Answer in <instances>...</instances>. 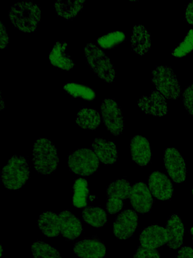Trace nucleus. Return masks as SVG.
<instances>
[{"label":"nucleus","mask_w":193,"mask_h":258,"mask_svg":"<svg viewBox=\"0 0 193 258\" xmlns=\"http://www.w3.org/2000/svg\"><path fill=\"white\" fill-rule=\"evenodd\" d=\"M9 16L16 28L24 32H33L40 21L41 9L32 1H22L11 7Z\"/></svg>","instance_id":"nucleus-1"},{"label":"nucleus","mask_w":193,"mask_h":258,"mask_svg":"<svg viewBox=\"0 0 193 258\" xmlns=\"http://www.w3.org/2000/svg\"><path fill=\"white\" fill-rule=\"evenodd\" d=\"M28 160L23 156H12L3 167L1 183L8 190H14L23 187L30 176Z\"/></svg>","instance_id":"nucleus-2"},{"label":"nucleus","mask_w":193,"mask_h":258,"mask_svg":"<svg viewBox=\"0 0 193 258\" xmlns=\"http://www.w3.org/2000/svg\"><path fill=\"white\" fill-rule=\"evenodd\" d=\"M57 151L54 144L46 138H39L35 142L32 162L39 174L47 175L56 169L59 162Z\"/></svg>","instance_id":"nucleus-3"},{"label":"nucleus","mask_w":193,"mask_h":258,"mask_svg":"<svg viewBox=\"0 0 193 258\" xmlns=\"http://www.w3.org/2000/svg\"><path fill=\"white\" fill-rule=\"evenodd\" d=\"M85 59L93 72L108 83H112L116 76L110 58L95 44L88 43L84 47Z\"/></svg>","instance_id":"nucleus-4"},{"label":"nucleus","mask_w":193,"mask_h":258,"mask_svg":"<svg viewBox=\"0 0 193 258\" xmlns=\"http://www.w3.org/2000/svg\"><path fill=\"white\" fill-rule=\"evenodd\" d=\"M151 82L156 90L168 99H178L181 87L172 68L169 66H156L152 72Z\"/></svg>","instance_id":"nucleus-5"},{"label":"nucleus","mask_w":193,"mask_h":258,"mask_svg":"<svg viewBox=\"0 0 193 258\" xmlns=\"http://www.w3.org/2000/svg\"><path fill=\"white\" fill-rule=\"evenodd\" d=\"M99 166V160L91 149L78 148L70 152L68 156V166L76 175H90Z\"/></svg>","instance_id":"nucleus-6"},{"label":"nucleus","mask_w":193,"mask_h":258,"mask_svg":"<svg viewBox=\"0 0 193 258\" xmlns=\"http://www.w3.org/2000/svg\"><path fill=\"white\" fill-rule=\"evenodd\" d=\"M56 236H62L68 240L78 237L83 229L80 219L69 210H65L58 213L54 212Z\"/></svg>","instance_id":"nucleus-7"},{"label":"nucleus","mask_w":193,"mask_h":258,"mask_svg":"<svg viewBox=\"0 0 193 258\" xmlns=\"http://www.w3.org/2000/svg\"><path fill=\"white\" fill-rule=\"evenodd\" d=\"M132 186L125 179L112 181L107 188L106 210L110 214H115L123 207L124 201L129 198Z\"/></svg>","instance_id":"nucleus-8"},{"label":"nucleus","mask_w":193,"mask_h":258,"mask_svg":"<svg viewBox=\"0 0 193 258\" xmlns=\"http://www.w3.org/2000/svg\"><path fill=\"white\" fill-rule=\"evenodd\" d=\"M101 111L102 120L107 130L113 135H121L124 128L123 116L120 107L115 100L104 99L101 105Z\"/></svg>","instance_id":"nucleus-9"},{"label":"nucleus","mask_w":193,"mask_h":258,"mask_svg":"<svg viewBox=\"0 0 193 258\" xmlns=\"http://www.w3.org/2000/svg\"><path fill=\"white\" fill-rule=\"evenodd\" d=\"M164 163L167 174L173 182L180 183L185 180L186 173L185 162L177 149L173 148L165 149Z\"/></svg>","instance_id":"nucleus-10"},{"label":"nucleus","mask_w":193,"mask_h":258,"mask_svg":"<svg viewBox=\"0 0 193 258\" xmlns=\"http://www.w3.org/2000/svg\"><path fill=\"white\" fill-rule=\"evenodd\" d=\"M138 224V216L131 209L122 211L116 217L113 224L115 236L119 239H126L131 237Z\"/></svg>","instance_id":"nucleus-11"},{"label":"nucleus","mask_w":193,"mask_h":258,"mask_svg":"<svg viewBox=\"0 0 193 258\" xmlns=\"http://www.w3.org/2000/svg\"><path fill=\"white\" fill-rule=\"evenodd\" d=\"M129 199L132 207L139 214L148 213L151 209L153 203L152 194L143 182L135 183L132 186Z\"/></svg>","instance_id":"nucleus-12"},{"label":"nucleus","mask_w":193,"mask_h":258,"mask_svg":"<svg viewBox=\"0 0 193 258\" xmlns=\"http://www.w3.org/2000/svg\"><path fill=\"white\" fill-rule=\"evenodd\" d=\"M149 189L153 197L159 200H169L173 194V187L170 180L160 171L153 172L148 180Z\"/></svg>","instance_id":"nucleus-13"},{"label":"nucleus","mask_w":193,"mask_h":258,"mask_svg":"<svg viewBox=\"0 0 193 258\" xmlns=\"http://www.w3.org/2000/svg\"><path fill=\"white\" fill-rule=\"evenodd\" d=\"M73 251L80 258H103L106 248L104 242L96 237H92L76 242Z\"/></svg>","instance_id":"nucleus-14"},{"label":"nucleus","mask_w":193,"mask_h":258,"mask_svg":"<svg viewBox=\"0 0 193 258\" xmlns=\"http://www.w3.org/2000/svg\"><path fill=\"white\" fill-rule=\"evenodd\" d=\"M137 104L145 113L161 116L167 114L168 109L164 96L157 90H152L149 96H143Z\"/></svg>","instance_id":"nucleus-15"},{"label":"nucleus","mask_w":193,"mask_h":258,"mask_svg":"<svg viewBox=\"0 0 193 258\" xmlns=\"http://www.w3.org/2000/svg\"><path fill=\"white\" fill-rule=\"evenodd\" d=\"M168 236L166 230L162 226L152 225L144 228L139 236L141 246L150 248H158L167 243Z\"/></svg>","instance_id":"nucleus-16"},{"label":"nucleus","mask_w":193,"mask_h":258,"mask_svg":"<svg viewBox=\"0 0 193 258\" xmlns=\"http://www.w3.org/2000/svg\"><path fill=\"white\" fill-rule=\"evenodd\" d=\"M130 146L131 159L134 162L141 167L149 164L151 152L149 142L146 138L140 135L133 137Z\"/></svg>","instance_id":"nucleus-17"},{"label":"nucleus","mask_w":193,"mask_h":258,"mask_svg":"<svg viewBox=\"0 0 193 258\" xmlns=\"http://www.w3.org/2000/svg\"><path fill=\"white\" fill-rule=\"evenodd\" d=\"M91 150L99 160L105 165L112 164L118 160V153L114 142L102 138H95Z\"/></svg>","instance_id":"nucleus-18"},{"label":"nucleus","mask_w":193,"mask_h":258,"mask_svg":"<svg viewBox=\"0 0 193 258\" xmlns=\"http://www.w3.org/2000/svg\"><path fill=\"white\" fill-rule=\"evenodd\" d=\"M165 229L168 236L167 246L173 249L179 248L183 244L185 233L180 218L176 214L170 215L167 219Z\"/></svg>","instance_id":"nucleus-19"},{"label":"nucleus","mask_w":193,"mask_h":258,"mask_svg":"<svg viewBox=\"0 0 193 258\" xmlns=\"http://www.w3.org/2000/svg\"><path fill=\"white\" fill-rule=\"evenodd\" d=\"M67 46L65 41L56 42L49 53V58L55 67L68 71L73 69L75 63L66 52Z\"/></svg>","instance_id":"nucleus-20"},{"label":"nucleus","mask_w":193,"mask_h":258,"mask_svg":"<svg viewBox=\"0 0 193 258\" xmlns=\"http://www.w3.org/2000/svg\"><path fill=\"white\" fill-rule=\"evenodd\" d=\"M131 46L133 51L142 56L151 48V35L142 25H134L131 36Z\"/></svg>","instance_id":"nucleus-21"},{"label":"nucleus","mask_w":193,"mask_h":258,"mask_svg":"<svg viewBox=\"0 0 193 258\" xmlns=\"http://www.w3.org/2000/svg\"><path fill=\"white\" fill-rule=\"evenodd\" d=\"M85 1H56L54 8L57 14L66 20H72L83 9Z\"/></svg>","instance_id":"nucleus-22"},{"label":"nucleus","mask_w":193,"mask_h":258,"mask_svg":"<svg viewBox=\"0 0 193 258\" xmlns=\"http://www.w3.org/2000/svg\"><path fill=\"white\" fill-rule=\"evenodd\" d=\"M101 122V117L99 112L92 108H81L78 112L76 124L85 130H95Z\"/></svg>","instance_id":"nucleus-23"},{"label":"nucleus","mask_w":193,"mask_h":258,"mask_svg":"<svg viewBox=\"0 0 193 258\" xmlns=\"http://www.w3.org/2000/svg\"><path fill=\"white\" fill-rule=\"evenodd\" d=\"M107 217L106 212L100 207L86 206L82 211L83 221L98 229L106 224Z\"/></svg>","instance_id":"nucleus-24"},{"label":"nucleus","mask_w":193,"mask_h":258,"mask_svg":"<svg viewBox=\"0 0 193 258\" xmlns=\"http://www.w3.org/2000/svg\"><path fill=\"white\" fill-rule=\"evenodd\" d=\"M73 190L72 203L73 206L78 209L86 207L89 193L87 180L83 177L76 179L73 184Z\"/></svg>","instance_id":"nucleus-25"},{"label":"nucleus","mask_w":193,"mask_h":258,"mask_svg":"<svg viewBox=\"0 0 193 258\" xmlns=\"http://www.w3.org/2000/svg\"><path fill=\"white\" fill-rule=\"evenodd\" d=\"M65 92L74 98H81L84 100L92 101L95 97L94 91L84 85L76 83H67L63 86Z\"/></svg>","instance_id":"nucleus-26"},{"label":"nucleus","mask_w":193,"mask_h":258,"mask_svg":"<svg viewBox=\"0 0 193 258\" xmlns=\"http://www.w3.org/2000/svg\"><path fill=\"white\" fill-rule=\"evenodd\" d=\"M31 248L33 258H62L56 248L42 241L34 242Z\"/></svg>","instance_id":"nucleus-27"},{"label":"nucleus","mask_w":193,"mask_h":258,"mask_svg":"<svg viewBox=\"0 0 193 258\" xmlns=\"http://www.w3.org/2000/svg\"><path fill=\"white\" fill-rule=\"evenodd\" d=\"M125 39L126 36L123 32L112 31L98 38L96 43L103 49H111L121 43Z\"/></svg>","instance_id":"nucleus-28"},{"label":"nucleus","mask_w":193,"mask_h":258,"mask_svg":"<svg viewBox=\"0 0 193 258\" xmlns=\"http://www.w3.org/2000/svg\"><path fill=\"white\" fill-rule=\"evenodd\" d=\"M193 51V29H190L184 39L172 51V55L176 57H182Z\"/></svg>","instance_id":"nucleus-29"},{"label":"nucleus","mask_w":193,"mask_h":258,"mask_svg":"<svg viewBox=\"0 0 193 258\" xmlns=\"http://www.w3.org/2000/svg\"><path fill=\"white\" fill-rule=\"evenodd\" d=\"M182 103L188 114L193 116V83L184 89Z\"/></svg>","instance_id":"nucleus-30"},{"label":"nucleus","mask_w":193,"mask_h":258,"mask_svg":"<svg viewBox=\"0 0 193 258\" xmlns=\"http://www.w3.org/2000/svg\"><path fill=\"white\" fill-rule=\"evenodd\" d=\"M133 258H160V255L156 249L140 246L136 250Z\"/></svg>","instance_id":"nucleus-31"},{"label":"nucleus","mask_w":193,"mask_h":258,"mask_svg":"<svg viewBox=\"0 0 193 258\" xmlns=\"http://www.w3.org/2000/svg\"><path fill=\"white\" fill-rule=\"evenodd\" d=\"M10 39L5 25L1 22V49H5L8 47Z\"/></svg>","instance_id":"nucleus-32"},{"label":"nucleus","mask_w":193,"mask_h":258,"mask_svg":"<svg viewBox=\"0 0 193 258\" xmlns=\"http://www.w3.org/2000/svg\"><path fill=\"white\" fill-rule=\"evenodd\" d=\"M184 19L188 24L193 25V1H190L186 7Z\"/></svg>","instance_id":"nucleus-33"},{"label":"nucleus","mask_w":193,"mask_h":258,"mask_svg":"<svg viewBox=\"0 0 193 258\" xmlns=\"http://www.w3.org/2000/svg\"><path fill=\"white\" fill-rule=\"evenodd\" d=\"M177 258H193V248L189 246H183L178 251Z\"/></svg>","instance_id":"nucleus-34"},{"label":"nucleus","mask_w":193,"mask_h":258,"mask_svg":"<svg viewBox=\"0 0 193 258\" xmlns=\"http://www.w3.org/2000/svg\"><path fill=\"white\" fill-rule=\"evenodd\" d=\"M190 234L192 235V240H193V226L190 229Z\"/></svg>","instance_id":"nucleus-35"},{"label":"nucleus","mask_w":193,"mask_h":258,"mask_svg":"<svg viewBox=\"0 0 193 258\" xmlns=\"http://www.w3.org/2000/svg\"><path fill=\"white\" fill-rule=\"evenodd\" d=\"M1 254H2L3 248H2V246H1Z\"/></svg>","instance_id":"nucleus-36"},{"label":"nucleus","mask_w":193,"mask_h":258,"mask_svg":"<svg viewBox=\"0 0 193 258\" xmlns=\"http://www.w3.org/2000/svg\"><path fill=\"white\" fill-rule=\"evenodd\" d=\"M192 194H193V188H192Z\"/></svg>","instance_id":"nucleus-37"}]
</instances>
